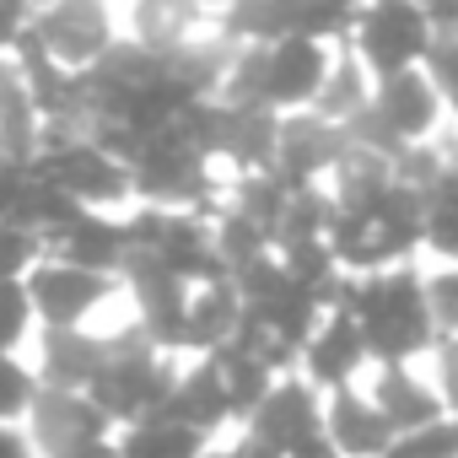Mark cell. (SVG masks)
<instances>
[{
	"label": "cell",
	"instance_id": "cell-1",
	"mask_svg": "<svg viewBox=\"0 0 458 458\" xmlns=\"http://www.w3.org/2000/svg\"><path fill=\"white\" fill-rule=\"evenodd\" d=\"M335 313H351V324L361 329L367 361L377 367H410L437 351V318L426 302L420 265H399L383 276H351Z\"/></svg>",
	"mask_w": 458,
	"mask_h": 458
},
{
	"label": "cell",
	"instance_id": "cell-2",
	"mask_svg": "<svg viewBox=\"0 0 458 458\" xmlns=\"http://www.w3.org/2000/svg\"><path fill=\"white\" fill-rule=\"evenodd\" d=\"M173 383H178V367L167 351H157L146 340V329H119V335H103V367L98 377L87 383V399L103 410V420L114 431H130L140 420H157L173 399Z\"/></svg>",
	"mask_w": 458,
	"mask_h": 458
},
{
	"label": "cell",
	"instance_id": "cell-3",
	"mask_svg": "<svg viewBox=\"0 0 458 458\" xmlns=\"http://www.w3.org/2000/svg\"><path fill=\"white\" fill-rule=\"evenodd\" d=\"M426 249V194L394 183L372 210L335 216L329 226V254L345 276H383L399 265H415Z\"/></svg>",
	"mask_w": 458,
	"mask_h": 458
},
{
	"label": "cell",
	"instance_id": "cell-4",
	"mask_svg": "<svg viewBox=\"0 0 458 458\" xmlns=\"http://www.w3.org/2000/svg\"><path fill=\"white\" fill-rule=\"evenodd\" d=\"M28 173L49 189H60L65 199H76L81 210L92 216H108V210H124L135 205L130 194V167H119L114 157H103L92 140L71 135V130H44L38 140V157L28 162Z\"/></svg>",
	"mask_w": 458,
	"mask_h": 458
},
{
	"label": "cell",
	"instance_id": "cell-5",
	"mask_svg": "<svg viewBox=\"0 0 458 458\" xmlns=\"http://www.w3.org/2000/svg\"><path fill=\"white\" fill-rule=\"evenodd\" d=\"M431 17L426 6L410 0H377V6H356V28H351V55L361 60V71L377 81H394L404 71H426L431 55Z\"/></svg>",
	"mask_w": 458,
	"mask_h": 458
},
{
	"label": "cell",
	"instance_id": "cell-6",
	"mask_svg": "<svg viewBox=\"0 0 458 458\" xmlns=\"http://www.w3.org/2000/svg\"><path fill=\"white\" fill-rule=\"evenodd\" d=\"M22 431L38 458H114L119 442V431L87 394H55V388H38V404Z\"/></svg>",
	"mask_w": 458,
	"mask_h": 458
},
{
	"label": "cell",
	"instance_id": "cell-7",
	"mask_svg": "<svg viewBox=\"0 0 458 458\" xmlns=\"http://www.w3.org/2000/svg\"><path fill=\"white\" fill-rule=\"evenodd\" d=\"M28 33L38 38V49L71 71V76H87L114 44H119V28H114V12L98 6V0H55V6L33 12L28 17Z\"/></svg>",
	"mask_w": 458,
	"mask_h": 458
},
{
	"label": "cell",
	"instance_id": "cell-8",
	"mask_svg": "<svg viewBox=\"0 0 458 458\" xmlns=\"http://www.w3.org/2000/svg\"><path fill=\"white\" fill-rule=\"evenodd\" d=\"M119 286L135 297V324L146 329V340L167 356L183 351V313H189V286L151 254H130L119 270Z\"/></svg>",
	"mask_w": 458,
	"mask_h": 458
},
{
	"label": "cell",
	"instance_id": "cell-9",
	"mask_svg": "<svg viewBox=\"0 0 458 458\" xmlns=\"http://www.w3.org/2000/svg\"><path fill=\"white\" fill-rule=\"evenodd\" d=\"M22 286H28L33 318H38L44 329H87V318H92L114 292H124V286L108 281V276H87V270L55 265V259H44Z\"/></svg>",
	"mask_w": 458,
	"mask_h": 458
},
{
	"label": "cell",
	"instance_id": "cell-10",
	"mask_svg": "<svg viewBox=\"0 0 458 458\" xmlns=\"http://www.w3.org/2000/svg\"><path fill=\"white\" fill-rule=\"evenodd\" d=\"M329 65H335V49L313 44V38H281L270 44V60H265V108L292 119V114H308L329 81Z\"/></svg>",
	"mask_w": 458,
	"mask_h": 458
},
{
	"label": "cell",
	"instance_id": "cell-11",
	"mask_svg": "<svg viewBox=\"0 0 458 458\" xmlns=\"http://www.w3.org/2000/svg\"><path fill=\"white\" fill-rule=\"evenodd\" d=\"M345 151H351V140H345L340 124H324L318 114H292V119H281L276 173H281L292 189H302V183H324V178L340 167Z\"/></svg>",
	"mask_w": 458,
	"mask_h": 458
},
{
	"label": "cell",
	"instance_id": "cell-12",
	"mask_svg": "<svg viewBox=\"0 0 458 458\" xmlns=\"http://www.w3.org/2000/svg\"><path fill=\"white\" fill-rule=\"evenodd\" d=\"M367 367V345H361V329L351 324V313H329L318 324V335L302 345V361H297V377L318 394H340V388H356V372Z\"/></svg>",
	"mask_w": 458,
	"mask_h": 458
},
{
	"label": "cell",
	"instance_id": "cell-13",
	"mask_svg": "<svg viewBox=\"0 0 458 458\" xmlns=\"http://www.w3.org/2000/svg\"><path fill=\"white\" fill-rule=\"evenodd\" d=\"M324 437L340 458H388L394 453V426L377 415L367 388H340L324 394Z\"/></svg>",
	"mask_w": 458,
	"mask_h": 458
},
{
	"label": "cell",
	"instance_id": "cell-14",
	"mask_svg": "<svg viewBox=\"0 0 458 458\" xmlns=\"http://www.w3.org/2000/svg\"><path fill=\"white\" fill-rule=\"evenodd\" d=\"M44 259L87 270V276H108L119 281L124 259H130V238H124V216H81L71 233H60L55 243H44Z\"/></svg>",
	"mask_w": 458,
	"mask_h": 458
},
{
	"label": "cell",
	"instance_id": "cell-15",
	"mask_svg": "<svg viewBox=\"0 0 458 458\" xmlns=\"http://www.w3.org/2000/svg\"><path fill=\"white\" fill-rule=\"evenodd\" d=\"M372 108L383 114V124L404 140V146H426L437 140V124H442V92L431 87L426 71H404L394 81H377L372 87Z\"/></svg>",
	"mask_w": 458,
	"mask_h": 458
},
{
	"label": "cell",
	"instance_id": "cell-16",
	"mask_svg": "<svg viewBox=\"0 0 458 458\" xmlns=\"http://www.w3.org/2000/svg\"><path fill=\"white\" fill-rule=\"evenodd\" d=\"M103 367V335L92 329H44L38 335V388L55 394H87V383Z\"/></svg>",
	"mask_w": 458,
	"mask_h": 458
},
{
	"label": "cell",
	"instance_id": "cell-17",
	"mask_svg": "<svg viewBox=\"0 0 458 458\" xmlns=\"http://www.w3.org/2000/svg\"><path fill=\"white\" fill-rule=\"evenodd\" d=\"M367 399L377 404V415L394 426V437H410V431H426L431 420H442V399H437V383L415 377L410 367H377V377L367 383Z\"/></svg>",
	"mask_w": 458,
	"mask_h": 458
},
{
	"label": "cell",
	"instance_id": "cell-18",
	"mask_svg": "<svg viewBox=\"0 0 458 458\" xmlns=\"http://www.w3.org/2000/svg\"><path fill=\"white\" fill-rule=\"evenodd\" d=\"M210 28H216V12H205V6H189V0H140V6H130V33L124 38H135L140 49L167 60L173 49L205 38Z\"/></svg>",
	"mask_w": 458,
	"mask_h": 458
},
{
	"label": "cell",
	"instance_id": "cell-19",
	"mask_svg": "<svg viewBox=\"0 0 458 458\" xmlns=\"http://www.w3.org/2000/svg\"><path fill=\"white\" fill-rule=\"evenodd\" d=\"M243 297L233 281H216V286H194L189 292V313H183V351L194 356H216L221 345H233L243 329Z\"/></svg>",
	"mask_w": 458,
	"mask_h": 458
},
{
	"label": "cell",
	"instance_id": "cell-20",
	"mask_svg": "<svg viewBox=\"0 0 458 458\" xmlns=\"http://www.w3.org/2000/svg\"><path fill=\"white\" fill-rule=\"evenodd\" d=\"M162 420L189 426V431H199L205 442H210L221 426H233V410H226V394H221V377H216L210 356H199L194 367H183V372H178V383H173V399H167Z\"/></svg>",
	"mask_w": 458,
	"mask_h": 458
},
{
	"label": "cell",
	"instance_id": "cell-21",
	"mask_svg": "<svg viewBox=\"0 0 458 458\" xmlns=\"http://www.w3.org/2000/svg\"><path fill=\"white\" fill-rule=\"evenodd\" d=\"M38 140H44V119L28 98V81L22 71L12 65V55L0 60V162H33L38 157Z\"/></svg>",
	"mask_w": 458,
	"mask_h": 458
},
{
	"label": "cell",
	"instance_id": "cell-22",
	"mask_svg": "<svg viewBox=\"0 0 458 458\" xmlns=\"http://www.w3.org/2000/svg\"><path fill=\"white\" fill-rule=\"evenodd\" d=\"M210 367H216V377H221V394H226V410H233V426H249V420L259 415V404H265V399L276 394V383H281L259 356H249V351H238V345L216 351Z\"/></svg>",
	"mask_w": 458,
	"mask_h": 458
},
{
	"label": "cell",
	"instance_id": "cell-23",
	"mask_svg": "<svg viewBox=\"0 0 458 458\" xmlns=\"http://www.w3.org/2000/svg\"><path fill=\"white\" fill-rule=\"evenodd\" d=\"M324 189H329V199L340 205V216H361V210H372V205L394 189V162L351 146V151L340 157V167L324 178Z\"/></svg>",
	"mask_w": 458,
	"mask_h": 458
},
{
	"label": "cell",
	"instance_id": "cell-24",
	"mask_svg": "<svg viewBox=\"0 0 458 458\" xmlns=\"http://www.w3.org/2000/svg\"><path fill=\"white\" fill-rule=\"evenodd\" d=\"M367 103H372V76L361 71V60L351 49H335L329 81H324V92H318V103L308 114H318L324 124H351Z\"/></svg>",
	"mask_w": 458,
	"mask_h": 458
},
{
	"label": "cell",
	"instance_id": "cell-25",
	"mask_svg": "<svg viewBox=\"0 0 458 458\" xmlns=\"http://www.w3.org/2000/svg\"><path fill=\"white\" fill-rule=\"evenodd\" d=\"M210 453V442L199 437V431H189V426H173V420H140V426H130V431H119V442H114V458H205Z\"/></svg>",
	"mask_w": 458,
	"mask_h": 458
},
{
	"label": "cell",
	"instance_id": "cell-26",
	"mask_svg": "<svg viewBox=\"0 0 458 458\" xmlns=\"http://www.w3.org/2000/svg\"><path fill=\"white\" fill-rule=\"evenodd\" d=\"M426 249L447 265H458V173H447L426 194Z\"/></svg>",
	"mask_w": 458,
	"mask_h": 458
},
{
	"label": "cell",
	"instance_id": "cell-27",
	"mask_svg": "<svg viewBox=\"0 0 458 458\" xmlns=\"http://www.w3.org/2000/svg\"><path fill=\"white\" fill-rule=\"evenodd\" d=\"M38 404V372L22 356H0V426H28Z\"/></svg>",
	"mask_w": 458,
	"mask_h": 458
},
{
	"label": "cell",
	"instance_id": "cell-28",
	"mask_svg": "<svg viewBox=\"0 0 458 458\" xmlns=\"http://www.w3.org/2000/svg\"><path fill=\"white\" fill-rule=\"evenodd\" d=\"M38 265H44V243H38L33 233H22V226H6V221H0V286L28 281Z\"/></svg>",
	"mask_w": 458,
	"mask_h": 458
},
{
	"label": "cell",
	"instance_id": "cell-29",
	"mask_svg": "<svg viewBox=\"0 0 458 458\" xmlns=\"http://www.w3.org/2000/svg\"><path fill=\"white\" fill-rule=\"evenodd\" d=\"M33 302H28V286L12 281V286H0V356H17V345L33 335Z\"/></svg>",
	"mask_w": 458,
	"mask_h": 458
},
{
	"label": "cell",
	"instance_id": "cell-30",
	"mask_svg": "<svg viewBox=\"0 0 458 458\" xmlns=\"http://www.w3.org/2000/svg\"><path fill=\"white\" fill-rule=\"evenodd\" d=\"M394 458H458V415H442L426 431L399 437L394 442Z\"/></svg>",
	"mask_w": 458,
	"mask_h": 458
},
{
	"label": "cell",
	"instance_id": "cell-31",
	"mask_svg": "<svg viewBox=\"0 0 458 458\" xmlns=\"http://www.w3.org/2000/svg\"><path fill=\"white\" fill-rule=\"evenodd\" d=\"M426 302L437 318V340H458V265H442L426 276Z\"/></svg>",
	"mask_w": 458,
	"mask_h": 458
},
{
	"label": "cell",
	"instance_id": "cell-32",
	"mask_svg": "<svg viewBox=\"0 0 458 458\" xmlns=\"http://www.w3.org/2000/svg\"><path fill=\"white\" fill-rule=\"evenodd\" d=\"M426 76H431V87L442 92V108H453V119H458V33H437V38H431Z\"/></svg>",
	"mask_w": 458,
	"mask_h": 458
},
{
	"label": "cell",
	"instance_id": "cell-33",
	"mask_svg": "<svg viewBox=\"0 0 458 458\" xmlns=\"http://www.w3.org/2000/svg\"><path fill=\"white\" fill-rule=\"evenodd\" d=\"M437 399L447 415H458V340H437Z\"/></svg>",
	"mask_w": 458,
	"mask_h": 458
},
{
	"label": "cell",
	"instance_id": "cell-34",
	"mask_svg": "<svg viewBox=\"0 0 458 458\" xmlns=\"http://www.w3.org/2000/svg\"><path fill=\"white\" fill-rule=\"evenodd\" d=\"M0 458H38L22 426H0Z\"/></svg>",
	"mask_w": 458,
	"mask_h": 458
},
{
	"label": "cell",
	"instance_id": "cell-35",
	"mask_svg": "<svg viewBox=\"0 0 458 458\" xmlns=\"http://www.w3.org/2000/svg\"><path fill=\"white\" fill-rule=\"evenodd\" d=\"M388 458H394V453H388Z\"/></svg>",
	"mask_w": 458,
	"mask_h": 458
}]
</instances>
